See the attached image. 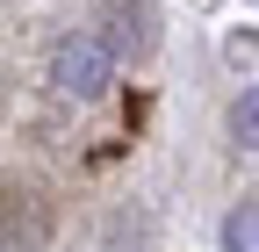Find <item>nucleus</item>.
<instances>
[{
    "label": "nucleus",
    "instance_id": "1",
    "mask_svg": "<svg viewBox=\"0 0 259 252\" xmlns=\"http://www.w3.org/2000/svg\"><path fill=\"white\" fill-rule=\"evenodd\" d=\"M108 87H115L108 44L94 36V29H72V36L51 51V94H65V101H101Z\"/></svg>",
    "mask_w": 259,
    "mask_h": 252
},
{
    "label": "nucleus",
    "instance_id": "2",
    "mask_svg": "<svg viewBox=\"0 0 259 252\" xmlns=\"http://www.w3.org/2000/svg\"><path fill=\"white\" fill-rule=\"evenodd\" d=\"M94 36H101V44H108V58L122 65V58H144V51L158 44V22H151L144 0H115V8L101 15V29H94Z\"/></svg>",
    "mask_w": 259,
    "mask_h": 252
},
{
    "label": "nucleus",
    "instance_id": "3",
    "mask_svg": "<svg viewBox=\"0 0 259 252\" xmlns=\"http://www.w3.org/2000/svg\"><path fill=\"white\" fill-rule=\"evenodd\" d=\"M223 252H259V224H252V202L223 216Z\"/></svg>",
    "mask_w": 259,
    "mask_h": 252
},
{
    "label": "nucleus",
    "instance_id": "4",
    "mask_svg": "<svg viewBox=\"0 0 259 252\" xmlns=\"http://www.w3.org/2000/svg\"><path fill=\"white\" fill-rule=\"evenodd\" d=\"M231 137H238V144H245V151H252V144H259V108H252V87H245V94H238V101H231Z\"/></svg>",
    "mask_w": 259,
    "mask_h": 252
}]
</instances>
